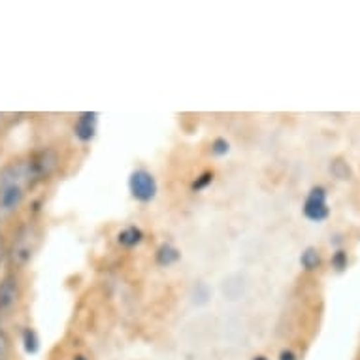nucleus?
Listing matches in <instances>:
<instances>
[{
  "instance_id": "obj_1",
  "label": "nucleus",
  "mask_w": 360,
  "mask_h": 360,
  "mask_svg": "<svg viewBox=\"0 0 360 360\" xmlns=\"http://www.w3.org/2000/svg\"><path fill=\"white\" fill-rule=\"evenodd\" d=\"M29 187L32 185L25 160L10 162L0 170V221L10 217L23 206Z\"/></svg>"
},
{
  "instance_id": "obj_2",
  "label": "nucleus",
  "mask_w": 360,
  "mask_h": 360,
  "mask_svg": "<svg viewBox=\"0 0 360 360\" xmlns=\"http://www.w3.org/2000/svg\"><path fill=\"white\" fill-rule=\"evenodd\" d=\"M27 162V170H29L30 185L34 187L36 184H40L44 179H48L59 166V155L55 153L53 149H40L25 160Z\"/></svg>"
},
{
  "instance_id": "obj_3",
  "label": "nucleus",
  "mask_w": 360,
  "mask_h": 360,
  "mask_svg": "<svg viewBox=\"0 0 360 360\" xmlns=\"http://www.w3.org/2000/svg\"><path fill=\"white\" fill-rule=\"evenodd\" d=\"M129 193L140 204H149L157 198L159 185L151 172L146 168H136L129 176Z\"/></svg>"
},
{
  "instance_id": "obj_4",
  "label": "nucleus",
  "mask_w": 360,
  "mask_h": 360,
  "mask_svg": "<svg viewBox=\"0 0 360 360\" xmlns=\"http://www.w3.org/2000/svg\"><path fill=\"white\" fill-rule=\"evenodd\" d=\"M302 212L304 217L311 223H323L330 215V207H328V193L325 187L315 185L311 191L306 195V200L302 204Z\"/></svg>"
},
{
  "instance_id": "obj_5",
  "label": "nucleus",
  "mask_w": 360,
  "mask_h": 360,
  "mask_svg": "<svg viewBox=\"0 0 360 360\" xmlns=\"http://www.w3.org/2000/svg\"><path fill=\"white\" fill-rule=\"evenodd\" d=\"M21 296V285L15 274H6L0 279V319L6 317L13 307L18 306Z\"/></svg>"
},
{
  "instance_id": "obj_6",
  "label": "nucleus",
  "mask_w": 360,
  "mask_h": 360,
  "mask_svg": "<svg viewBox=\"0 0 360 360\" xmlns=\"http://www.w3.org/2000/svg\"><path fill=\"white\" fill-rule=\"evenodd\" d=\"M32 253H34V236H32V231H30V229H23V231L18 234V238L13 240V264L25 266L30 259H32Z\"/></svg>"
},
{
  "instance_id": "obj_7",
  "label": "nucleus",
  "mask_w": 360,
  "mask_h": 360,
  "mask_svg": "<svg viewBox=\"0 0 360 360\" xmlns=\"http://www.w3.org/2000/svg\"><path fill=\"white\" fill-rule=\"evenodd\" d=\"M98 130V113L96 112H83L76 117L74 123V136L82 143L93 142Z\"/></svg>"
},
{
  "instance_id": "obj_8",
  "label": "nucleus",
  "mask_w": 360,
  "mask_h": 360,
  "mask_svg": "<svg viewBox=\"0 0 360 360\" xmlns=\"http://www.w3.org/2000/svg\"><path fill=\"white\" fill-rule=\"evenodd\" d=\"M143 242V232L136 224L124 226L123 231L117 232V243L124 249H134Z\"/></svg>"
},
{
  "instance_id": "obj_9",
  "label": "nucleus",
  "mask_w": 360,
  "mask_h": 360,
  "mask_svg": "<svg viewBox=\"0 0 360 360\" xmlns=\"http://www.w3.org/2000/svg\"><path fill=\"white\" fill-rule=\"evenodd\" d=\"M181 259V251L176 248V245H172V243H162L157 249V253H155V262L162 268H170L176 262H179Z\"/></svg>"
},
{
  "instance_id": "obj_10",
  "label": "nucleus",
  "mask_w": 360,
  "mask_h": 360,
  "mask_svg": "<svg viewBox=\"0 0 360 360\" xmlns=\"http://www.w3.org/2000/svg\"><path fill=\"white\" fill-rule=\"evenodd\" d=\"M300 266L306 272H315L321 266V255L315 248H306L300 255Z\"/></svg>"
},
{
  "instance_id": "obj_11",
  "label": "nucleus",
  "mask_w": 360,
  "mask_h": 360,
  "mask_svg": "<svg viewBox=\"0 0 360 360\" xmlns=\"http://www.w3.org/2000/svg\"><path fill=\"white\" fill-rule=\"evenodd\" d=\"M213 177H215V174H213V172H210V170L202 172L200 176L196 177L195 181L191 184V191H193V193H200V191L207 189V187L213 184Z\"/></svg>"
},
{
  "instance_id": "obj_12",
  "label": "nucleus",
  "mask_w": 360,
  "mask_h": 360,
  "mask_svg": "<svg viewBox=\"0 0 360 360\" xmlns=\"http://www.w3.org/2000/svg\"><path fill=\"white\" fill-rule=\"evenodd\" d=\"M23 343L27 353H36L38 351L40 340H38V336H36V332L32 328H25L23 330Z\"/></svg>"
},
{
  "instance_id": "obj_13",
  "label": "nucleus",
  "mask_w": 360,
  "mask_h": 360,
  "mask_svg": "<svg viewBox=\"0 0 360 360\" xmlns=\"http://www.w3.org/2000/svg\"><path fill=\"white\" fill-rule=\"evenodd\" d=\"M212 155L213 157H224V155H229L231 151V142L226 140V138H215L212 142Z\"/></svg>"
},
{
  "instance_id": "obj_14",
  "label": "nucleus",
  "mask_w": 360,
  "mask_h": 360,
  "mask_svg": "<svg viewBox=\"0 0 360 360\" xmlns=\"http://www.w3.org/2000/svg\"><path fill=\"white\" fill-rule=\"evenodd\" d=\"M332 268L336 270V272H343L345 268L349 266V257L347 253L343 251V249H338L336 253L332 255V260H330Z\"/></svg>"
},
{
  "instance_id": "obj_15",
  "label": "nucleus",
  "mask_w": 360,
  "mask_h": 360,
  "mask_svg": "<svg viewBox=\"0 0 360 360\" xmlns=\"http://www.w3.org/2000/svg\"><path fill=\"white\" fill-rule=\"evenodd\" d=\"M10 353H12V342L6 330L0 328V360H10Z\"/></svg>"
},
{
  "instance_id": "obj_16",
  "label": "nucleus",
  "mask_w": 360,
  "mask_h": 360,
  "mask_svg": "<svg viewBox=\"0 0 360 360\" xmlns=\"http://www.w3.org/2000/svg\"><path fill=\"white\" fill-rule=\"evenodd\" d=\"M330 172L338 179H349L351 177V170H349V166L343 160H334L330 165Z\"/></svg>"
},
{
  "instance_id": "obj_17",
  "label": "nucleus",
  "mask_w": 360,
  "mask_h": 360,
  "mask_svg": "<svg viewBox=\"0 0 360 360\" xmlns=\"http://www.w3.org/2000/svg\"><path fill=\"white\" fill-rule=\"evenodd\" d=\"M279 360H296V354L292 353V351H289V349H285V351H281V354H279Z\"/></svg>"
},
{
  "instance_id": "obj_18",
  "label": "nucleus",
  "mask_w": 360,
  "mask_h": 360,
  "mask_svg": "<svg viewBox=\"0 0 360 360\" xmlns=\"http://www.w3.org/2000/svg\"><path fill=\"white\" fill-rule=\"evenodd\" d=\"M74 360H87V356H82V354H79V356H74Z\"/></svg>"
},
{
  "instance_id": "obj_19",
  "label": "nucleus",
  "mask_w": 360,
  "mask_h": 360,
  "mask_svg": "<svg viewBox=\"0 0 360 360\" xmlns=\"http://www.w3.org/2000/svg\"><path fill=\"white\" fill-rule=\"evenodd\" d=\"M255 360H266L264 356H255Z\"/></svg>"
}]
</instances>
